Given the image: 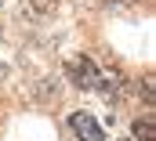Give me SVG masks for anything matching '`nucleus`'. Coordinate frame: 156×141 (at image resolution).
Wrapping results in <instances>:
<instances>
[{
    "label": "nucleus",
    "instance_id": "obj_3",
    "mask_svg": "<svg viewBox=\"0 0 156 141\" xmlns=\"http://www.w3.org/2000/svg\"><path fill=\"white\" fill-rule=\"evenodd\" d=\"M134 141H156V127H153V119H134Z\"/></svg>",
    "mask_w": 156,
    "mask_h": 141
},
{
    "label": "nucleus",
    "instance_id": "obj_1",
    "mask_svg": "<svg viewBox=\"0 0 156 141\" xmlns=\"http://www.w3.org/2000/svg\"><path fill=\"white\" fill-rule=\"evenodd\" d=\"M66 72H69V80H73L76 87H83V91H98V76H102V72H98V65H94L91 58H83V54L73 58V62L66 65Z\"/></svg>",
    "mask_w": 156,
    "mask_h": 141
},
{
    "label": "nucleus",
    "instance_id": "obj_2",
    "mask_svg": "<svg viewBox=\"0 0 156 141\" xmlns=\"http://www.w3.org/2000/svg\"><path fill=\"white\" fill-rule=\"evenodd\" d=\"M69 127H73V134H76L80 141H105L102 127H98V119L87 116V112H73V116H69Z\"/></svg>",
    "mask_w": 156,
    "mask_h": 141
},
{
    "label": "nucleus",
    "instance_id": "obj_4",
    "mask_svg": "<svg viewBox=\"0 0 156 141\" xmlns=\"http://www.w3.org/2000/svg\"><path fill=\"white\" fill-rule=\"evenodd\" d=\"M0 80H4V65H0Z\"/></svg>",
    "mask_w": 156,
    "mask_h": 141
},
{
    "label": "nucleus",
    "instance_id": "obj_5",
    "mask_svg": "<svg viewBox=\"0 0 156 141\" xmlns=\"http://www.w3.org/2000/svg\"><path fill=\"white\" fill-rule=\"evenodd\" d=\"M0 4H4V0H0Z\"/></svg>",
    "mask_w": 156,
    "mask_h": 141
}]
</instances>
